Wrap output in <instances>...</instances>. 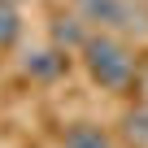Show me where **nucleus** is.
Segmentation results:
<instances>
[{
  "label": "nucleus",
  "mask_w": 148,
  "mask_h": 148,
  "mask_svg": "<svg viewBox=\"0 0 148 148\" xmlns=\"http://www.w3.org/2000/svg\"><path fill=\"white\" fill-rule=\"evenodd\" d=\"M79 57L87 65V79L100 92L122 96V92H131L139 83V57L126 44V35H118V31H92V39L83 44Z\"/></svg>",
  "instance_id": "obj_1"
},
{
  "label": "nucleus",
  "mask_w": 148,
  "mask_h": 148,
  "mask_svg": "<svg viewBox=\"0 0 148 148\" xmlns=\"http://www.w3.org/2000/svg\"><path fill=\"white\" fill-rule=\"evenodd\" d=\"M96 31H118L126 39H148V5L144 0H74Z\"/></svg>",
  "instance_id": "obj_2"
},
{
  "label": "nucleus",
  "mask_w": 148,
  "mask_h": 148,
  "mask_svg": "<svg viewBox=\"0 0 148 148\" xmlns=\"http://www.w3.org/2000/svg\"><path fill=\"white\" fill-rule=\"evenodd\" d=\"M65 70H70V52L57 48L52 39L39 44V48H26V52H22V74H26L31 83H57Z\"/></svg>",
  "instance_id": "obj_3"
},
{
  "label": "nucleus",
  "mask_w": 148,
  "mask_h": 148,
  "mask_svg": "<svg viewBox=\"0 0 148 148\" xmlns=\"http://www.w3.org/2000/svg\"><path fill=\"white\" fill-rule=\"evenodd\" d=\"M92 31H96V26L74 9V5H70V9H57V13L48 18V39H52L57 48H65V52H83V44L92 39Z\"/></svg>",
  "instance_id": "obj_4"
},
{
  "label": "nucleus",
  "mask_w": 148,
  "mask_h": 148,
  "mask_svg": "<svg viewBox=\"0 0 148 148\" xmlns=\"http://www.w3.org/2000/svg\"><path fill=\"white\" fill-rule=\"evenodd\" d=\"M61 148H126V144L100 122H70L61 135Z\"/></svg>",
  "instance_id": "obj_5"
},
{
  "label": "nucleus",
  "mask_w": 148,
  "mask_h": 148,
  "mask_svg": "<svg viewBox=\"0 0 148 148\" xmlns=\"http://www.w3.org/2000/svg\"><path fill=\"white\" fill-rule=\"evenodd\" d=\"M118 135H122L126 148H148V100H139V105H131V109L122 113Z\"/></svg>",
  "instance_id": "obj_6"
},
{
  "label": "nucleus",
  "mask_w": 148,
  "mask_h": 148,
  "mask_svg": "<svg viewBox=\"0 0 148 148\" xmlns=\"http://www.w3.org/2000/svg\"><path fill=\"white\" fill-rule=\"evenodd\" d=\"M18 39H22V5L0 0V52H9Z\"/></svg>",
  "instance_id": "obj_7"
},
{
  "label": "nucleus",
  "mask_w": 148,
  "mask_h": 148,
  "mask_svg": "<svg viewBox=\"0 0 148 148\" xmlns=\"http://www.w3.org/2000/svg\"><path fill=\"white\" fill-rule=\"evenodd\" d=\"M5 5H22V0H5Z\"/></svg>",
  "instance_id": "obj_8"
}]
</instances>
